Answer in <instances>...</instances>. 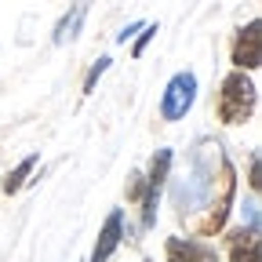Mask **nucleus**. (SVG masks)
<instances>
[{"instance_id": "nucleus-1", "label": "nucleus", "mask_w": 262, "mask_h": 262, "mask_svg": "<svg viewBox=\"0 0 262 262\" xmlns=\"http://www.w3.org/2000/svg\"><path fill=\"white\" fill-rule=\"evenodd\" d=\"M164 189L189 237H219L237 201V168L219 139L201 135L186 153V168L168 175Z\"/></svg>"}, {"instance_id": "nucleus-2", "label": "nucleus", "mask_w": 262, "mask_h": 262, "mask_svg": "<svg viewBox=\"0 0 262 262\" xmlns=\"http://www.w3.org/2000/svg\"><path fill=\"white\" fill-rule=\"evenodd\" d=\"M258 110V84L251 80V73H241V70H229L219 84V95H215V113H219V124L226 127H241L255 117Z\"/></svg>"}, {"instance_id": "nucleus-3", "label": "nucleus", "mask_w": 262, "mask_h": 262, "mask_svg": "<svg viewBox=\"0 0 262 262\" xmlns=\"http://www.w3.org/2000/svg\"><path fill=\"white\" fill-rule=\"evenodd\" d=\"M171 164H175V153L171 149H157L153 160H149V171H142L146 179V189H142V215H139V233H149L157 226V208H160V193L168 186V175H171Z\"/></svg>"}, {"instance_id": "nucleus-4", "label": "nucleus", "mask_w": 262, "mask_h": 262, "mask_svg": "<svg viewBox=\"0 0 262 262\" xmlns=\"http://www.w3.org/2000/svg\"><path fill=\"white\" fill-rule=\"evenodd\" d=\"M196 91H201L196 73H193V70H179L168 84H164V91H160V120H164V124L186 120V113H189L193 102H196Z\"/></svg>"}, {"instance_id": "nucleus-5", "label": "nucleus", "mask_w": 262, "mask_h": 262, "mask_svg": "<svg viewBox=\"0 0 262 262\" xmlns=\"http://www.w3.org/2000/svg\"><path fill=\"white\" fill-rule=\"evenodd\" d=\"M229 62L241 73H255L262 66V22L251 18L248 26H241L233 33V44H229Z\"/></svg>"}, {"instance_id": "nucleus-6", "label": "nucleus", "mask_w": 262, "mask_h": 262, "mask_svg": "<svg viewBox=\"0 0 262 262\" xmlns=\"http://www.w3.org/2000/svg\"><path fill=\"white\" fill-rule=\"evenodd\" d=\"M215 248L196 237H168L164 241V262H215Z\"/></svg>"}, {"instance_id": "nucleus-7", "label": "nucleus", "mask_w": 262, "mask_h": 262, "mask_svg": "<svg viewBox=\"0 0 262 262\" xmlns=\"http://www.w3.org/2000/svg\"><path fill=\"white\" fill-rule=\"evenodd\" d=\"M120 241H124V211H120V208H113V211L106 215L102 229H98V241H95V248H91V258H88V262H110V258H113V251L120 248Z\"/></svg>"}, {"instance_id": "nucleus-8", "label": "nucleus", "mask_w": 262, "mask_h": 262, "mask_svg": "<svg viewBox=\"0 0 262 262\" xmlns=\"http://www.w3.org/2000/svg\"><path fill=\"white\" fill-rule=\"evenodd\" d=\"M219 237H226L229 262H262V255H258V233L237 226V229H222Z\"/></svg>"}, {"instance_id": "nucleus-9", "label": "nucleus", "mask_w": 262, "mask_h": 262, "mask_svg": "<svg viewBox=\"0 0 262 262\" xmlns=\"http://www.w3.org/2000/svg\"><path fill=\"white\" fill-rule=\"evenodd\" d=\"M84 18H88V0H77V4L58 18V26H55V33H51V44H58V48H62V44L77 40V37H80Z\"/></svg>"}, {"instance_id": "nucleus-10", "label": "nucleus", "mask_w": 262, "mask_h": 262, "mask_svg": "<svg viewBox=\"0 0 262 262\" xmlns=\"http://www.w3.org/2000/svg\"><path fill=\"white\" fill-rule=\"evenodd\" d=\"M37 164H40V153H29V157H22L18 164H15V168L4 175V193L8 196H15L26 182H29V175H33V168H37Z\"/></svg>"}, {"instance_id": "nucleus-11", "label": "nucleus", "mask_w": 262, "mask_h": 262, "mask_svg": "<svg viewBox=\"0 0 262 262\" xmlns=\"http://www.w3.org/2000/svg\"><path fill=\"white\" fill-rule=\"evenodd\" d=\"M110 62H113V58H110V55H102V58H98V62L91 66V70H88V77H84V88H80L84 95H91V91H95V84H98V77H102V73L110 70Z\"/></svg>"}, {"instance_id": "nucleus-12", "label": "nucleus", "mask_w": 262, "mask_h": 262, "mask_svg": "<svg viewBox=\"0 0 262 262\" xmlns=\"http://www.w3.org/2000/svg\"><path fill=\"white\" fill-rule=\"evenodd\" d=\"M142 189H146V179H142V171H131L127 175V186H124V196H127V201H142Z\"/></svg>"}, {"instance_id": "nucleus-13", "label": "nucleus", "mask_w": 262, "mask_h": 262, "mask_svg": "<svg viewBox=\"0 0 262 262\" xmlns=\"http://www.w3.org/2000/svg\"><path fill=\"white\" fill-rule=\"evenodd\" d=\"M157 37V26H142L139 29V40H135V48H131V55H135V58H142V51L149 48V40Z\"/></svg>"}, {"instance_id": "nucleus-14", "label": "nucleus", "mask_w": 262, "mask_h": 262, "mask_svg": "<svg viewBox=\"0 0 262 262\" xmlns=\"http://www.w3.org/2000/svg\"><path fill=\"white\" fill-rule=\"evenodd\" d=\"M248 182H251V189L258 193V186H262V179H258V153L251 157V168H248Z\"/></svg>"}, {"instance_id": "nucleus-15", "label": "nucleus", "mask_w": 262, "mask_h": 262, "mask_svg": "<svg viewBox=\"0 0 262 262\" xmlns=\"http://www.w3.org/2000/svg\"><path fill=\"white\" fill-rule=\"evenodd\" d=\"M142 26H146V22H131V26H124V29L117 33V44H127V37H131V33H139Z\"/></svg>"}, {"instance_id": "nucleus-16", "label": "nucleus", "mask_w": 262, "mask_h": 262, "mask_svg": "<svg viewBox=\"0 0 262 262\" xmlns=\"http://www.w3.org/2000/svg\"><path fill=\"white\" fill-rule=\"evenodd\" d=\"M142 262H157V258H142Z\"/></svg>"}, {"instance_id": "nucleus-17", "label": "nucleus", "mask_w": 262, "mask_h": 262, "mask_svg": "<svg viewBox=\"0 0 262 262\" xmlns=\"http://www.w3.org/2000/svg\"><path fill=\"white\" fill-rule=\"evenodd\" d=\"M215 262H219V258H215Z\"/></svg>"}]
</instances>
